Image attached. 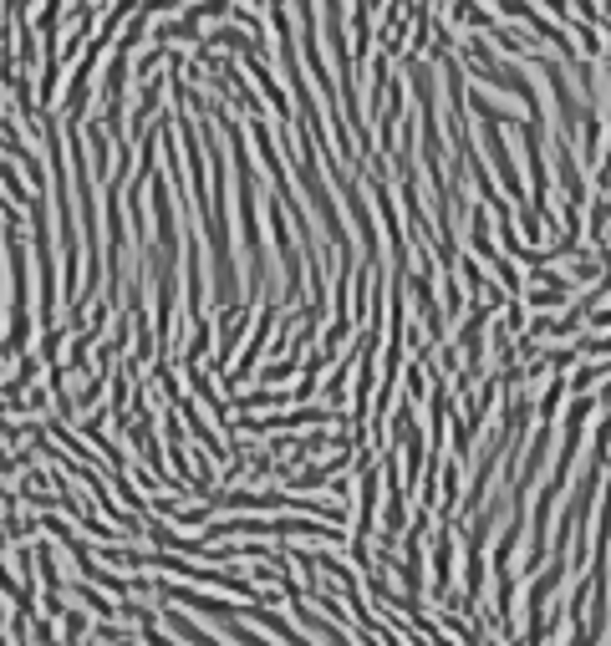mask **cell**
Here are the masks:
<instances>
[{
    "label": "cell",
    "mask_w": 611,
    "mask_h": 646,
    "mask_svg": "<svg viewBox=\"0 0 611 646\" xmlns=\"http://www.w3.org/2000/svg\"><path fill=\"white\" fill-rule=\"evenodd\" d=\"M224 534H275V540H285V534H311V540H342V529L316 525L311 514L306 519H220L214 529H204L199 540L209 545V540H224Z\"/></svg>",
    "instance_id": "cell-1"
},
{
    "label": "cell",
    "mask_w": 611,
    "mask_h": 646,
    "mask_svg": "<svg viewBox=\"0 0 611 646\" xmlns=\"http://www.w3.org/2000/svg\"><path fill=\"white\" fill-rule=\"evenodd\" d=\"M168 627L179 631L183 642H194V646H220V642H209V636H204V631H199V627H194V621H183L179 611H168Z\"/></svg>",
    "instance_id": "cell-3"
},
{
    "label": "cell",
    "mask_w": 611,
    "mask_h": 646,
    "mask_svg": "<svg viewBox=\"0 0 611 646\" xmlns=\"http://www.w3.org/2000/svg\"><path fill=\"white\" fill-rule=\"evenodd\" d=\"M41 581H46V611H51V616H66L61 581H57V555H51V545H41Z\"/></svg>",
    "instance_id": "cell-2"
}]
</instances>
